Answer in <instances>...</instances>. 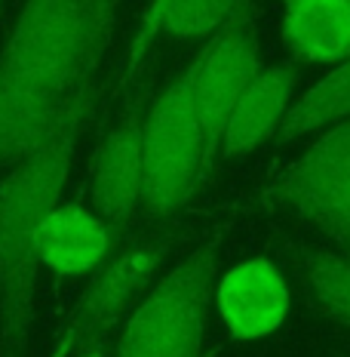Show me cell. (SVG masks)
Here are the masks:
<instances>
[{"mask_svg": "<svg viewBox=\"0 0 350 357\" xmlns=\"http://www.w3.org/2000/svg\"><path fill=\"white\" fill-rule=\"evenodd\" d=\"M120 0H25L0 50V169L99 96Z\"/></svg>", "mask_w": 350, "mask_h": 357, "instance_id": "1", "label": "cell"}, {"mask_svg": "<svg viewBox=\"0 0 350 357\" xmlns=\"http://www.w3.org/2000/svg\"><path fill=\"white\" fill-rule=\"evenodd\" d=\"M93 96L47 142L25 154L0 178V321L6 348H22L34 317L37 289V231L58 206L77 139L95 108Z\"/></svg>", "mask_w": 350, "mask_h": 357, "instance_id": "2", "label": "cell"}, {"mask_svg": "<svg viewBox=\"0 0 350 357\" xmlns=\"http://www.w3.org/2000/svg\"><path fill=\"white\" fill-rule=\"evenodd\" d=\"M218 243L203 241L151 284L123 321L117 357H206Z\"/></svg>", "mask_w": 350, "mask_h": 357, "instance_id": "3", "label": "cell"}, {"mask_svg": "<svg viewBox=\"0 0 350 357\" xmlns=\"http://www.w3.org/2000/svg\"><path fill=\"white\" fill-rule=\"evenodd\" d=\"M141 215L148 222L175 219L209 176L212 163L206 154V136L182 74L148 102L141 126Z\"/></svg>", "mask_w": 350, "mask_h": 357, "instance_id": "4", "label": "cell"}, {"mask_svg": "<svg viewBox=\"0 0 350 357\" xmlns=\"http://www.w3.org/2000/svg\"><path fill=\"white\" fill-rule=\"evenodd\" d=\"M173 252V237H141L126 243L93 271L89 284L71 311L68 333L62 342V357H102L111 333L138 305L141 293L154 284L163 262Z\"/></svg>", "mask_w": 350, "mask_h": 357, "instance_id": "5", "label": "cell"}, {"mask_svg": "<svg viewBox=\"0 0 350 357\" xmlns=\"http://www.w3.org/2000/svg\"><path fill=\"white\" fill-rule=\"evenodd\" d=\"M262 68L264 65L255 25V0H240L230 19L206 37L203 50L182 71L197 121L203 126L209 163L218 158V139L230 108Z\"/></svg>", "mask_w": 350, "mask_h": 357, "instance_id": "6", "label": "cell"}, {"mask_svg": "<svg viewBox=\"0 0 350 357\" xmlns=\"http://www.w3.org/2000/svg\"><path fill=\"white\" fill-rule=\"evenodd\" d=\"M271 195L301 222L350 247V117L319 132L277 176Z\"/></svg>", "mask_w": 350, "mask_h": 357, "instance_id": "7", "label": "cell"}, {"mask_svg": "<svg viewBox=\"0 0 350 357\" xmlns=\"http://www.w3.org/2000/svg\"><path fill=\"white\" fill-rule=\"evenodd\" d=\"M141 126H145V99H132L95 148L89 169V200L93 210L114 231L132 225L141 215V185H145V160H141Z\"/></svg>", "mask_w": 350, "mask_h": 357, "instance_id": "8", "label": "cell"}, {"mask_svg": "<svg viewBox=\"0 0 350 357\" xmlns=\"http://www.w3.org/2000/svg\"><path fill=\"white\" fill-rule=\"evenodd\" d=\"M212 302L230 339L255 342L277 333L292 308V289L273 259H240L215 280Z\"/></svg>", "mask_w": 350, "mask_h": 357, "instance_id": "9", "label": "cell"}, {"mask_svg": "<svg viewBox=\"0 0 350 357\" xmlns=\"http://www.w3.org/2000/svg\"><path fill=\"white\" fill-rule=\"evenodd\" d=\"M298 86L295 62H273L264 65L249 86L240 93V99L230 108L225 130L218 139V158L221 160H240L267 139L277 136L283 117H286L292 96Z\"/></svg>", "mask_w": 350, "mask_h": 357, "instance_id": "10", "label": "cell"}, {"mask_svg": "<svg viewBox=\"0 0 350 357\" xmlns=\"http://www.w3.org/2000/svg\"><path fill=\"white\" fill-rule=\"evenodd\" d=\"M114 228L83 204H58L34 241L37 262L58 278H86L111 256Z\"/></svg>", "mask_w": 350, "mask_h": 357, "instance_id": "11", "label": "cell"}, {"mask_svg": "<svg viewBox=\"0 0 350 357\" xmlns=\"http://www.w3.org/2000/svg\"><path fill=\"white\" fill-rule=\"evenodd\" d=\"M280 37L292 62L350 59V0H283Z\"/></svg>", "mask_w": 350, "mask_h": 357, "instance_id": "12", "label": "cell"}, {"mask_svg": "<svg viewBox=\"0 0 350 357\" xmlns=\"http://www.w3.org/2000/svg\"><path fill=\"white\" fill-rule=\"evenodd\" d=\"M237 3L240 0H151L141 16L136 40L129 47L126 71H132L141 62L154 37H173V40L209 37L230 19Z\"/></svg>", "mask_w": 350, "mask_h": 357, "instance_id": "13", "label": "cell"}, {"mask_svg": "<svg viewBox=\"0 0 350 357\" xmlns=\"http://www.w3.org/2000/svg\"><path fill=\"white\" fill-rule=\"evenodd\" d=\"M350 117V59L332 65L329 74L317 80L304 96L292 99L277 130V142H295L310 132H323L338 121Z\"/></svg>", "mask_w": 350, "mask_h": 357, "instance_id": "14", "label": "cell"}, {"mask_svg": "<svg viewBox=\"0 0 350 357\" xmlns=\"http://www.w3.org/2000/svg\"><path fill=\"white\" fill-rule=\"evenodd\" d=\"M301 268L314 299L310 305L323 317L350 330V256L329 250H304Z\"/></svg>", "mask_w": 350, "mask_h": 357, "instance_id": "15", "label": "cell"}, {"mask_svg": "<svg viewBox=\"0 0 350 357\" xmlns=\"http://www.w3.org/2000/svg\"><path fill=\"white\" fill-rule=\"evenodd\" d=\"M338 357H341V354H338Z\"/></svg>", "mask_w": 350, "mask_h": 357, "instance_id": "16", "label": "cell"}]
</instances>
